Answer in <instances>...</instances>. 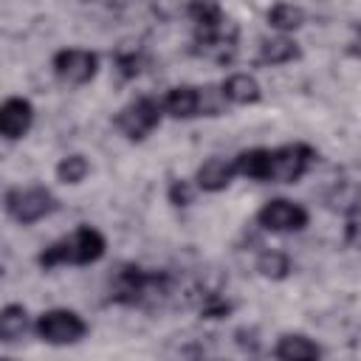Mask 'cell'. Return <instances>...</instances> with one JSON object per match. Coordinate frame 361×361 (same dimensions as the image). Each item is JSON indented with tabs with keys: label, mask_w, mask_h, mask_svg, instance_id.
<instances>
[{
	"label": "cell",
	"mask_w": 361,
	"mask_h": 361,
	"mask_svg": "<svg viewBox=\"0 0 361 361\" xmlns=\"http://www.w3.org/2000/svg\"><path fill=\"white\" fill-rule=\"evenodd\" d=\"M107 251V240L93 226H76L71 234L54 240L37 254V265L51 271L59 265H90L99 262Z\"/></svg>",
	"instance_id": "6da1fadb"
},
{
	"label": "cell",
	"mask_w": 361,
	"mask_h": 361,
	"mask_svg": "<svg viewBox=\"0 0 361 361\" xmlns=\"http://www.w3.org/2000/svg\"><path fill=\"white\" fill-rule=\"evenodd\" d=\"M172 276L166 271H147L135 262H124L110 276V302L116 305H141L147 299H161L169 293Z\"/></svg>",
	"instance_id": "7a4b0ae2"
},
{
	"label": "cell",
	"mask_w": 361,
	"mask_h": 361,
	"mask_svg": "<svg viewBox=\"0 0 361 361\" xmlns=\"http://www.w3.org/2000/svg\"><path fill=\"white\" fill-rule=\"evenodd\" d=\"M6 214L20 226H34L59 209V197L45 186H11L3 197Z\"/></svg>",
	"instance_id": "3957f363"
},
{
	"label": "cell",
	"mask_w": 361,
	"mask_h": 361,
	"mask_svg": "<svg viewBox=\"0 0 361 361\" xmlns=\"http://www.w3.org/2000/svg\"><path fill=\"white\" fill-rule=\"evenodd\" d=\"M87 322L71 310V307H51V310H42L34 322V333L37 338H42L45 344H54V347H68V344H76L87 336Z\"/></svg>",
	"instance_id": "277c9868"
},
{
	"label": "cell",
	"mask_w": 361,
	"mask_h": 361,
	"mask_svg": "<svg viewBox=\"0 0 361 361\" xmlns=\"http://www.w3.org/2000/svg\"><path fill=\"white\" fill-rule=\"evenodd\" d=\"M164 116H166V113H164L161 99L138 96V99H133L130 104H124V107L116 113L113 124H116V130H118L127 141H144V138L161 124Z\"/></svg>",
	"instance_id": "5b68a950"
},
{
	"label": "cell",
	"mask_w": 361,
	"mask_h": 361,
	"mask_svg": "<svg viewBox=\"0 0 361 361\" xmlns=\"http://www.w3.org/2000/svg\"><path fill=\"white\" fill-rule=\"evenodd\" d=\"M316 161H319V152L310 144H305V141L282 144V147L271 149L268 180L271 183H299Z\"/></svg>",
	"instance_id": "8992f818"
},
{
	"label": "cell",
	"mask_w": 361,
	"mask_h": 361,
	"mask_svg": "<svg viewBox=\"0 0 361 361\" xmlns=\"http://www.w3.org/2000/svg\"><path fill=\"white\" fill-rule=\"evenodd\" d=\"M310 223V214L302 203L288 197H271L257 212V226L271 234H296Z\"/></svg>",
	"instance_id": "52a82bcc"
},
{
	"label": "cell",
	"mask_w": 361,
	"mask_h": 361,
	"mask_svg": "<svg viewBox=\"0 0 361 361\" xmlns=\"http://www.w3.org/2000/svg\"><path fill=\"white\" fill-rule=\"evenodd\" d=\"M51 71L65 85H87L99 73V56L87 48H62L51 56Z\"/></svg>",
	"instance_id": "ba28073f"
},
{
	"label": "cell",
	"mask_w": 361,
	"mask_h": 361,
	"mask_svg": "<svg viewBox=\"0 0 361 361\" xmlns=\"http://www.w3.org/2000/svg\"><path fill=\"white\" fill-rule=\"evenodd\" d=\"M34 124V104L25 96H8L0 104V135L6 141H17L28 135Z\"/></svg>",
	"instance_id": "9c48e42d"
},
{
	"label": "cell",
	"mask_w": 361,
	"mask_h": 361,
	"mask_svg": "<svg viewBox=\"0 0 361 361\" xmlns=\"http://www.w3.org/2000/svg\"><path fill=\"white\" fill-rule=\"evenodd\" d=\"M234 178H237L234 158H220V155H212V158H206V161L197 166V172H195V186H197L200 192L214 195V192L228 189Z\"/></svg>",
	"instance_id": "30bf717a"
},
{
	"label": "cell",
	"mask_w": 361,
	"mask_h": 361,
	"mask_svg": "<svg viewBox=\"0 0 361 361\" xmlns=\"http://www.w3.org/2000/svg\"><path fill=\"white\" fill-rule=\"evenodd\" d=\"M161 104L169 118H195V116H200V87L197 85H175L164 93Z\"/></svg>",
	"instance_id": "8fae6325"
},
{
	"label": "cell",
	"mask_w": 361,
	"mask_h": 361,
	"mask_svg": "<svg viewBox=\"0 0 361 361\" xmlns=\"http://www.w3.org/2000/svg\"><path fill=\"white\" fill-rule=\"evenodd\" d=\"M324 206L336 214H344V217H355L361 214V183L358 180H336L327 192H324Z\"/></svg>",
	"instance_id": "7c38bea8"
},
{
	"label": "cell",
	"mask_w": 361,
	"mask_h": 361,
	"mask_svg": "<svg viewBox=\"0 0 361 361\" xmlns=\"http://www.w3.org/2000/svg\"><path fill=\"white\" fill-rule=\"evenodd\" d=\"M302 51L296 45V39H290L288 34H276V37H265L259 39V51H257V62L259 65H288L293 59H299Z\"/></svg>",
	"instance_id": "4fadbf2b"
},
{
	"label": "cell",
	"mask_w": 361,
	"mask_h": 361,
	"mask_svg": "<svg viewBox=\"0 0 361 361\" xmlns=\"http://www.w3.org/2000/svg\"><path fill=\"white\" fill-rule=\"evenodd\" d=\"M220 90L228 104H240V107L257 104L262 99V87H259L257 76H251V73H228L220 82Z\"/></svg>",
	"instance_id": "5bb4252c"
},
{
	"label": "cell",
	"mask_w": 361,
	"mask_h": 361,
	"mask_svg": "<svg viewBox=\"0 0 361 361\" xmlns=\"http://www.w3.org/2000/svg\"><path fill=\"white\" fill-rule=\"evenodd\" d=\"M271 353L274 358H282V361H305V358H319L324 350L305 333H282Z\"/></svg>",
	"instance_id": "9a60e30c"
},
{
	"label": "cell",
	"mask_w": 361,
	"mask_h": 361,
	"mask_svg": "<svg viewBox=\"0 0 361 361\" xmlns=\"http://www.w3.org/2000/svg\"><path fill=\"white\" fill-rule=\"evenodd\" d=\"M186 17L192 20L195 31H214V28L228 23V17L217 0H189Z\"/></svg>",
	"instance_id": "2e32d148"
},
{
	"label": "cell",
	"mask_w": 361,
	"mask_h": 361,
	"mask_svg": "<svg viewBox=\"0 0 361 361\" xmlns=\"http://www.w3.org/2000/svg\"><path fill=\"white\" fill-rule=\"evenodd\" d=\"M234 166L237 175L248 178V180H268V169H271V149L265 147H251L234 155Z\"/></svg>",
	"instance_id": "e0dca14e"
},
{
	"label": "cell",
	"mask_w": 361,
	"mask_h": 361,
	"mask_svg": "<svg viewBox=\"0 0 361 361\" xmlns=\"http://www.w3.org/2000/svg\"><path fill=\"white\" fill-rule=\"evenodd\" d=\"M254 268H257L259 276H265V279H271V282H279V279H288V276H290L293 262H290V257H288L285 251H279V248H265V251L257 254Z\"/></svg>",
	"instance_id": "ac0fdd59"
},
{
	"label": "cell",
	"mask_w": 361,
	"mask_h": 361,
	"mask_svg": "<svg viewBox=\"0 0 361 361\" xmlns=\"http://www.w3.org/2000/svg\"><path fill=\"white\" fill-rule=\"evenodd\" d=\"M25 330H28V310H25V305H17V302L6 305L0 310V341L11 344V341L23 338Z\"/></svg>",
	"instance_id": "d6986e66"
},
{
	"label": "cell",
	"mask_w": 361,
	"mask_h": 361,
	"mask_svg": "<svg viewBox=\"0 0 361 361\" xmlns=\"http://www.w3.org/2000/svg\"><path fill=\"white\" fill-rule=\"evenodd\" d=\"M265 20H268V25H271L274 31H279V34H293L296 28L305 25V11H302L299 6H293V3H274V6L268 8Z\"/></svg>",
	"instance_id": "ffe728a7"
},
{
	"label": "cell",
	"mask_w": 361,
	"mask_h": 361,
	"mask_svg": "<svg viewBox=\"0 0 361 361\" xmlns=\"http://www.w3.org/2000/svg\"><path fill=\"white\" fill-rule=\"evenodd\" d=\"M54 175L59 183L65 186H79L87 175H90V161L82 152H71L65 158H59V164L54 166Z\"/></svg>",
	"instance_id": "44dd1931"
},
{
	"label": "cell",
	"mask_w": 361,
	"mask_h": 361,
	"mask_svg": "<svg viewBox=\"0 0 361 361\" xmlns=\"http://www.w3.org/2000/svg\"><path fill=\"white\" fill-rule=\"evenodd\" d=\"M197 310H200L203 319H226V316L234 310V305H231L223 293H214V290H212V293H203Z\"/></svg>",
	"instance_id": "7402d4cb"
},
{
	"label": "cell",
	"mask_w": 361,
	"mask_h": 361,
	"mask_svg": "<svg viewBox=\"0 0 361 361\" xmlns=\"http://www.w3.org/2000/svg\"><path fill=\"white\" fill-rule=\"evenodd\" d=\"M195 189H197V186H192L189 180H183V178H172L169 186H166V197H169L172 206L186 209V206L195 200Z\"/></svg>",
	"instance_id": "603a6c76"
},
{
	"label": "cell",
	"mask_w": 361,
	"mask_h": 361,
	"mask_svg": "<svg viewBox=\"0 0 361 361\" xmlns=\"http://www.w3.org/2000/svg\"><path fill=\"white\" fill-rule=\"evenodd\" d=\"M141 68H144V56H141V54H135V51H121V54H116V71H118V76H121L124 82L135 79V76L141 73Z\"/></svg>",
	"instance_id": "cb8c5ba5"
},
{
	"label": "cell",
	"mask_w": 361,
	"mask_h": 361,
	"mask_svg": "<svg viewBox=\"0 0 361 361\" xmlns=\"http://www.w3.org/2000/svg\"><path fill=\"white\" fill-rule=\"evenodd\" d=\"M344 243H347L350 248H361V214L347 217V226H344Z\"/></svg>",
	"instance_id": "d4e9b609"
},
{
	"label": "cell",
	"mask_w": 361,
	"mask_h": 361,
	"mask_svg": "<svg viewBox=\"0 0 361 361\" xmlns=\"http://www.w3.org/2000/svg\"><path fill=\"white\" fill-rule=\"evenodd\" d=\"M353 45H355L353 51H355V54H361V23H355V25H353Z\"/></svg>",
	"instance_id": "484cf974"
}]
</instances>
